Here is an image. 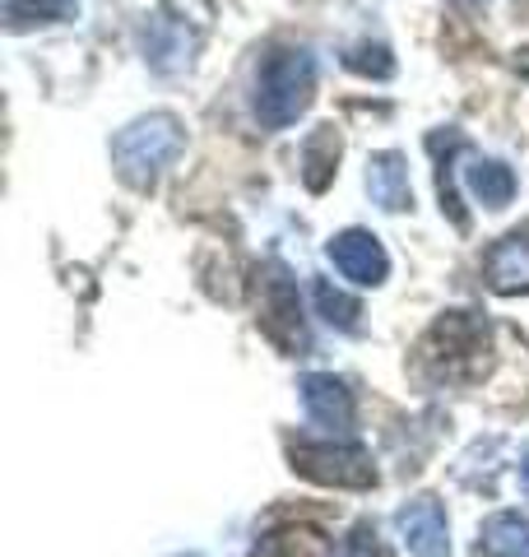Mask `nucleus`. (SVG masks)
Listing matches in <instances>:
<instances>
[{
  "mask_svg": "<svg viewBox=\"0 0 529 557\" xmlns=\"http://www.w3.org/2000/svg\"><path fill=\"white\" fill-rule=\"evenodd\" d=\"M488 325L469 311H446V321L432 325L428 344H422V358L436 376H473L488 362Z\"/></svg>",
  "mask_w": 529,
  "mask_h": 557,
  "instance_id": "3",
  "label": "nucleus"
},
{
  "mask_svg": "<svg viewBox=\"0 0 529 557\" xmlns=\"http://www.w3.org/2000/svg\"><path fill=\"white\" fill-rule=\"evenodd\" d=\"M316 98V57L307 47H274L256 70V121L264 131H284Z\"/></svg>",
  "mask_w": 529,
  "mask_h": 557,
  "instance_id": "1",
  "label": "nucleus"
},
{
  "mask_svg": "<svg viewBox=\"0 0 529 557\" xmlns=\"http://www.w3.org/2000/svg\"><path fill=\"white\" fill-rule=\"evenodd\" d=\"M483 274H488V288L502 293V298H510V293H529V228L506 233L497 247L488 251Z\"/></svg>",
  "mask_w": 529,
  "mask_h": 557,
  "instance_id": "10",
  "label": "nucleus"
},
{
  "mask_svg": "<svg viewBox=\"0 0 529 557\" xmlns=\"http://www.w3.org/2000/svg\"><path fill=\"white\" fill-rule=\"evenodd\" d=\"M330 557H377V530L372 525H358Z\"/></svg>",
  "mask_w": 529,
  "mask_h": 557,
  "instance_id": "19",
  "label": "nucleus"
},
{
  "mask_svg": "<svg viewBox=\"0 0 529 557\" xmlns=\"http://www.w3.org/2000/svg\"><path fill=\"white\" fill-rule=\"evenodd\" d=\"M520 469H525V487H529V450H525V465Z\"/></svg>",
  "mask_w": 529,
  "mask_h": 557,
  "instance_id": "20",
  "label": "nucleus"
},
{
  "mask_svg": "<svg viewBox=\"0 0 529 557\" xmlns=\"http://www.w3.org/2000/svg\"><path fill=\"white\" fill-rule=\"evenodd\" d=\"M260 330L270 335L284 354L307 348V325H303V302H297V284L284 265H270V278H260Z\"/></svg>",
  "mask_w": 529,
  "mask_h": 557,
  "instance_id": "6",
  "label": "nucleus"
},
{
  "mask_svg": "<svg viewBox=\"0 0 529 557\" xmlns=\"http://www.w3.org/2000/svg\"><path fill=\"white\" fill-rule=\"evenodd\" d=\"M330 260L344 278H353V284H362V288H377V284H385V274H391V256H385L381 242L362 228L330 237Z\"/></svg>",
  "mask_w": 529,
  "mask_h": 557,
  "instance_id": "7",
  "label": "nucleus"
},
{
  "mask_svg": "<svg viewBox=\"0 0 529 557\" xmlns=\"http://www.w3.org/2000/svg\"><path fill=\"white\" fill-rule=\"evenodd\" d=\"M465 145V135L460 131H446V135H432L428 139V149H432V159H436V190H441V209L451 214L455 228H469V219H465V209H460V196H455V172H451V149H460Z\"/></svg>",
  "mask_w": 529,
  "mask_h": 557,
  "instance_id": "14",
  "label": "nucleus"
},
{
  "mask_svg": "<svg viewBox=\"0 0 529 557\" xmlns=\"http://www.w3.org/2000/svg\"><path fill=\"white\" fill-rule=\"evenodd\" d=\"M288 460L303 479L330 483V487H372L377 469L372 456L358 442H293Z\"/></svg>",
  "mask_w": 529,
  "mask_h": 557,
  "instance_id": "4",
  "label": "nucleus"
},
{
  "mask_svg": "<svg viewBox=\"0 0 529 557\" xmlns=\"http://www.w3.org/2000/svg\"><path fill=\"white\" fill-rule=\"evenodd\" d=\"M465 182L488 209H506L510 200H516V172H510L502 159H483V153H473L469 168H465Z\"/></svg>",
  "mask_w": 529,
  "mask_h": 557,
  "instance_id": "13",
  "label": "nucleus"
},
{
  "mask_svg": "<svg viewBox=\"0 0 529 557\" xmlns=\"http://www.w3.org/2000/svg\"><path fill=\"white\" fill-rule=\"evenodd\" d=\"M367 190L372 200L385 209V214H399V209L414 205V190H409V168H404V153L385 149L367 163Z\"/></svg>",
  "mask_w": 529,
  "mask_h": 557,
  "instance_id": "11",
  "label": "nucleus"
},
{
  "mask_svg": "<svg viewBox=\"0 0 529 557\" xmlns=\"http://www.w3.org/2000/svg\"><path fill=\"white\" fill-rule=\"evenodd\" d=\"M75 14H79V0H5L10 33H24L38 24H61V20H75Z\"/></svg>",
  "mask_w": 529,
  "mask_h": 557,
  "instance_id": "15",
  "label": "nucleus"
},
{
  "mask_svg": "<svg viewBox=\"0 0 529 557\" xmlns=\"http://www.w3.org/2000/svg\"><path fill=\"white\" fill-rule=\"evenodd\" d=\"M196 47H200V33L172 5H158L153 14H145V24H139V51H145V61L158 75H182V70L196 61Z\"/></svg>",
  "mask_w": 529,
  "mask_h": 557,
  "instance_id": "5",
  "label": "nucleus"
},
{
  "mask_svg": "<svg viewBox=\"0 0 529 557\" xmlns=\"http://www.w3.org/2000/svg\"><path fill=\"white\" fill-rule=\"evenodd\" d=\"M334 163H340V135H334L330 126H321V131L307 139V186L311 190H325Z\"/></svg>",
  "mask_w": 529,
  "mask_h": 557,
  "instance_id": "17",
  "label": "nucleus"
},
{
  "mask_svg": "<svg viewBox=\"0 0 529 557\" xmlns=\"http://www.w3.org/2000/svg\"><path fill=\"white\" fill-rule=\"evenodd\" d=\"M399 534L414 557H451L446 511L436 497H414L409 507H399Z\"/></svg>",
  "mask_w": 529,
  "mask_h": 557,
  "instance_id": "9",
  "label": "nucleus"
},
{
  "mask_svg": "<svg viewBox=\"0 0 529 557\" xmlns=\"http://www.w3.org/2000/svg\"><path fill=\"white\" fill-rule=\"evenodd\" d=\"M479 553L483 557H529V516L520 511L488 516L479 530Z\"/></svg>",
  "mask_w": 529,
  "mask_h": 557,
  "instance_id": "12",
  "label": "nucleus"
},
{
  "mask_svg": "<svg viewBox=\"0 0 529 557\" xmlns=\"http://www.w3.org/2000/svg\"><path fill=\"white\" fill-rule=\"evenodd\" d=\"M344 65L358 70V75H377V79H391V75H395V61H391V51H385L381 42H358V47H348V51H344Z\"/></svg>",
  "mask_w": 529,
  "mask_h": 557,
  "instance_id": "18",
  "label": "nucleus"
},
{
  "mask_svg": "<svg viewBox=\"0 0 529 557\" xmlns=\"http://www.w3.org/2000/svg\"><path fill=\"white\" fill-rule=\"evenodd\" d=\"M311 293H316V311H321V317H325L334 330H358V317H362L358 298H348V293H340V288L330 284V278H316Z\"/></svg>",
  "mask_w": 529,
  "mask_h": 557,
  "instance_id": "16",
  "label": "nucleus"
},
{
  "mask_svg": "<svg viewBox=\"0 0 529 557\" xmlns=\"http://www.w3.org/2000/svg\"><path fill=\"white\" fill-rule=\"evenodd\" d=\"M303 409L316 428H325L334 432V437H344V432L353 428V395L340 376H330V372H311L303 376Z\"/></svg>",
  "mask_w": 529,
  "mask_h": 557,
  "instance_id": "8",
  "label": "nucleus"
},
{
  "mask_svg": "<svg viewBox=\"0 0 529 557\" xmlns=\"http://www.w3.org/2000/svg\"><path fill=\"white\" fill-rule=\"evenodd\" d=\"M182 145H186L182 121L172 112H149V116L131 121V126L112 139V168L126 186L149 190L158 177H163V168H172Z\"/></svg>",
  "mask_w": 529,
  "mask_h": 557,
  "instance_id": "2",
  "label": "nucleus"
}]
</instances>
